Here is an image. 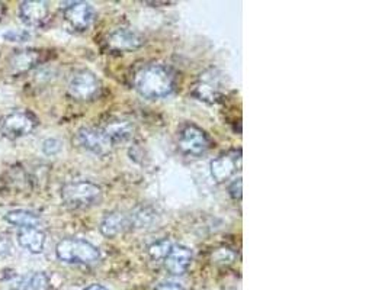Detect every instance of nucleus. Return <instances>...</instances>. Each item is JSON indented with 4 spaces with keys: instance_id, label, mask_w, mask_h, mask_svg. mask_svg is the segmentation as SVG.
I'll return each instance as SVG.
<instances>
[{
    "instance_id": "obj_1",
    "label": "nucleus",
    "mask_w": 388,
    "mask_h": 290,
    "mask_svg": "<svg viewBox=\"0 0 388 290\" xmlns=\"http://www.w3.org/2000/svg\"><path fill=\"white\" fill-rule=\"evenodd\" d=\"M176 86L175 73L162 64H148L137 72L134 87L147 99H162L169 96Z\"/></svg>"
},
{
    "instance_id": "obj_2",
    "label": "nucleus",
    "mask_w": 388,
    "mask_h": 290,
    "mask_svg": "<svg viewBox=\"0 0 388 290\" xmlns=\"http://www.w3.org/2000/svg\"><path fill=\"white\" fill-rule=\"evenodd\" d=\"M57 258L67 265L92 266L101 260V251L86 240L64 238L55 245Z\"/></svg>"
},
{
    "instance_id": "obj_3",
    "label": "nucleus",
    "mask_w": 388,
    "mask_h": 290,
    "mask_svg": "<svg viewBox=\"0 0 388 290\" xmlns=\"http://www.w3.org/2000/svg\"><path fill=\"white\" fill-rule=\"evenodd\" d=\"M102 198V189L92 182L79 180L63 186L61 199L72 209H86L96 205Z\"/></svg>"
},
{
    "instance_id": "obj_4",
    "label": "nucleus",
    "mask_w": 388,
    "mask_h": 290,
    "mask_svg": "<svg viewBox=\"0 0 388 290\" xmlns=\"http://www.w3.org/2000/svg\"><path fill=\"white\" fill-rule=\"evenodd\" d=\"M179 149L186 156L198 157L205 154L211 147L210 136L205 134L200 127L193 125V123H186L179 131L177 136Z\"/></svg>"
},
{
    "instance_id": "obj_5",
    "label": "nucleus",
    "mask_w": 388,
    "mask_h": 290,
    "mask_svg": "<svg viewBox=\"0 0 388 290\" xmlns=\"http://www.w3.org/2000/svg\"><path fill=\"white\" fill-rule=\"evenodd\" d=\"M101 89L99 80L89 70H80L68 81V93L76 101H92L98 96Z\"/></svg>"
},
{
    "instance_id": "obj_6",
    "label": "nucleus",
    "mask_w": 388,
    "mask_h": 290,
    "mask_svg": "<svg viewBox=\"0 0 388 290\" xmlns=\"http://www.w3.org/2000/svg\"><path fill=\"white\" fill-rule=\"evenodd\" d=\"M77 144L96 156H105L110 153L114 144L101 128H80L76 134Z\"/></svg>"
},
{
    "instance_id": "obj_7",
    "label": "nucleus",
    "mask_w": 388,
    "mask_h": 290,
    "mask_svg": "<svg viewBox=\"0 0 388 290\" xmlns=\"http://www.w3.org/2000/svg\"><path fill=\"white\" fill-rule=\"evenodd\" d=\"M64 18L76 31H88L93 25L96 12L90 3L86 2H70L63 8Z\"/></svg>"
},
{
    "instance_id": "obj_8",
    "label": "nucleus",
    "mask_w": 388,
    "mask_h": 290,
    "mask_svg": "<svg viewBox=\"0 0 388 290\" xmlns=\"http://www.w3.org/2000/svg\"><path fill=\"white\" fill-rule=\"evenodd\" d=\"M37 127V119L32 114L25 112V110H18L8 115L2 122V131L8 138L17 140L28 134H31Z\"/></svg>"
},
{
    "instance_id": "obj_9",
    "label": "nucleus",
    "mask_w": 388,
    "mask_h": 290,
    "mask_svg": "<svg viewBox=\"0 0 388 290\" xmlns=\"http://www.w3.org/2000/svg\"><path fill=\"white\" fill-rule=\"evenodd\" d=\"M239 153H229L220 156L211 161V176L217 183H224L237 173L242 165V157Z\"/></svg>"
},
{
    "instance_id": "obj_10",
    "label": "nucleus",
    "mask_w": 388,
    "mask_h": 290,
    "mask_svg": "<svg viewBox=\"0 0 388 290\" xmlns=\"http://www.w3.org/2000/svg\"><path fill=\"white\" fill-rule=\"evenodd\" d=\"M19 18L31 28L43 26L48 19V3L43 0H26L19 5Z\"/></svg>"
},
{
    "instance_id": "obj_11",
    "label": "nucleus",
    "mask_w": 388,
    "mask_h": 290,
    "mask_svg": "<svg viewBox=\"0 0 388 290\" xmlns=\"http://www.w3.org/2000/svg\"><path fill=\"white\" fill-rule=\"evenodd\" d=\"M144 44L140 34L127 28H119L108 37V45L115 51H134Z\"/></svg>"
},
{
    "instance_id": "obj_12",
    "label": "nucleus",
    "mask_w": 388,
    "mask_h": 290,
    "mask_svg": "<svg viewBox=\"0 0 388 290\" xmlns=\"http://www.w3.org/2000/svg\"><path fill=\"white\" fill-rule=\"evenodd\" d=\"M164 267L169 273L181 276L184 274L192 261V251L189 250L188 247L184 245H172V248L169 250L168 256L164 257Z\"/></svg>"
},
{
    "instance_id": "obj_13",
    "label": "nucleus",
    "mask_w": 388,
    "mask_h": 290,
    "mask_svg": "<svg viewBox=\"0 0 388 290\" xmlns=\"http://www.w3.org/2000/svg\"><path fill=\"white\" fill-rule=\"evenodd\" d=\"M133 225H131L130 215H126L122 212H110L104 216L99 229L104 237L114 238L121 236V234H124Z\"/></svg>"
},
{
    "instance_id": "obj_14",
    "label": "nucleus",
    "mask_w": 388,
    "mask_h": 290,
    "mask_svg": "<svg viewBox=\"0 0 388 290\" xmlns=\"http://www.w3.org/2000/svg\"><path fill=\"white\" fill-rule=\"evenodd\" d=\"M18 242L31 254H41L46 245V234L39 228H21L18 231Z\"/></svg>"
},
{
    "instance_id": "obj_15",
    "label": "nucleus",
    "mask_w": 388,
    "mask_h": 290,
    "mask_svg": "<svg viewBox=\"0 0 388 290\" xmlns=\"http://www.w3.org/2000/svg\"><path fill=\"white\" fill-rule=\"evenodd\" d=\"M39 61V52L34 50H23V51H17L10 57L9 65L12 73L21 74L28 70H31L32 67L37 65Z\"/></svg>"
},
{
    "instance_id": "obj_16",
    "label": "nucleus",
    "mask_w": 388,
    "mask_h": 290,
    "mask_svg": "<svg viewBox=\"0 0 388 290\" xmlns=\"http://www.w3.org/2000/svg\"><path fill=\"white\" fill-rule=\"evenodd\" d=\"M5 220L8 224L19 228H39L43 224V219L39 215L25 209H13L5 215Z\"/></svg>"
},
{
    "instance_id": "obj_17",
    "label": "nucleus",
    "mask_w": 388,
    "mask_h": 290,
    "mask_svg": "<svg viewBox=\"0 0 388 290\" xmlns=\"http://www.w3.org/2000/svg\"><path fill=\"white\" fill-rule=\"evenodd\" d=\"M102 131L108 135L110 143L115 144V143H124V141L130 140L134 134V127L128 121L117 119V121L108 122L106 125L102 128Z\"/></svg>"
},
{
    "instance_id": "obj_18",
    "label": "nucleus",
    "mask_w": 388,
    "mask_h": 290,
    "mask_svg": "<svg viewBox=\"0 0 388 290\" xmlns=\"http://www.w3.org/2000/svg\"><path fill=\"white\" fill-rule=\"evenodd\" d=\"M22 276L13 270L0 271V290H19L22 287Z\"/></svg>"
},
{
    "instance_id": "obj_19",
    "label": "nucleus",
    "mask_w": 388,
    "mask_h": 290,
    "mask_svg": "<svg viewBox=\"0 0 388 290\" xmlns=\"http://www.w3.org/2000/svg\"><path fill=\"white\" fill-rule=\"evenodd\" d=\"M48 287H50L48 276L43 271H39L31 276V279L26 282L23 290H48Z\"/></svg>"
},
{
    "instance_id": "obj_20",
    "label": "nucleus",
    "mask_w": 388,
    "mask_h": 290,
    "mask_svg": "<svg viewBox=\"0 0 388 290\" xmlns=\"http://www.w3.org/2000/svg\"><path fill=\"white\" fill-rule=\"evenodd\" d=\"M172 242L171 241H168V240H163V241H159V242H156V244H153L150 247V250H148V253H150V256H151V258H155V260H164V257L168 256V253H169V250L172 248Z\"/></svg>"
},
{
    "instance_id": "obj_21",
    "label": "nucleus",
    "mask_w": 388,
    "mask_h": 290,
    "mask_svg": "<svg viewBox=\"0 0 388 290\" xmlns=\"http://www.w3.org/2000/svg\"><path fill=\"white\" fill-rule=\"evenodd\" d=\"M63 148V144L60 140H55V138H48V140H46L43 143V153L46 156H55V154H59L60 151Z\"/></svg>"
},
{
    "instance_id": "obj_22",
    "label": "nucleus",
    "mask_w": 388,
    "mask_h": 290,
    "mask_svg": "<svg viewBox=\"0 0 388 290\" xmlns=\"http://www.w3.org/2000/svg\"><path fill=\"white\" fill-rule=\"evenodd\" d=\"M3 38L6 41H10V43H26V41L31 38V34L23 30H12V31H8L3 35Z\"/></svg>"
},
{
    "instance_id": "obj_23",
    "label": "nucleus",
    "mask_w": 388,
    "mask_h": 290,
    "mask_svg": "<svg viewBox=\"0 0 388 290\" xmlns=\"http://www.w3.org/2000/svg\"><path fill=\"white\" fill-rule=\"evenodd\" d=\"M229 191L233 199H235V200L242 199V178H235V180L230 185Z\"/></svg>"
},
{
    "instance_id": "obj_24",
    "label": "nucleus",
    "mask_w": 388,
    "mask_h": 290,
    "mask_svg": "<svg viewBox=\"0 0 388 290\" xmlns=\"http://www.w3.org/2000/svg\"><path fill=\"white\" fill-rule=\"evenodd\" d=\"M12 251V244L8 238L0 237V258L9 256Z\"/></svg>"
},
{
    "instance_id": "obj_25",
    "label": "nucleus",
    "mask_w": 388,
    "mask_h": 290,
    "mask_svg": "<svg viewBox=\"0 0 388 290\" xmlns=\"http://www.w3.org/2000/svg\"><path fill=\"white\" fill-rule=\"evenodd\" d=\"M157 290H184V287L177 283H163L157 287Z\"/></svg>"
},
{
    "instance_id": "obj_26",
    "label": "nucleus",
    "mask_w": 388,
    "mask_h": 290,
    "mask_svg": "<svg viewBox=\"0 0 388 290\" xmlns=\"http://www.w3.org/2000/svg\"><path fill=\"white\" fill-rule=\"evenodd\" d=\"M85 290H109L108 287H105L104 284H99V283H93V284H89Z\"/></svg>"
},
{
    "instance_id": "obj_27",
    "label": "nucleus",
    "mask_w": 388,
    "mask_h": 290,
    "mask_svg": "<svg viewBox=\"0 0 388 290\" xmlns=\"http://www.w3.org/2000/svg\"><path fill=\"white\" fill-rule=\"evenodd\" d=\"M2 10H3V5L0 3V17H2ZM0 19H2V18H0Z\"/></svg>"
}]
</instances>
